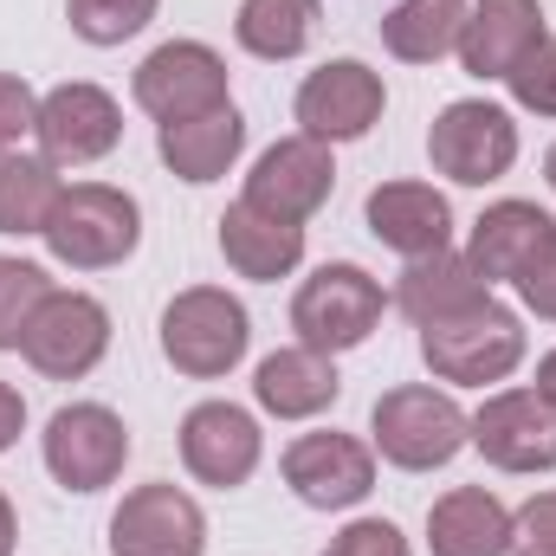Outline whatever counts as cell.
<instances>
[{"label":"cell","mask_w":556,"mask_h":556,"mask_svg":"<svg viewBox=\"0 0 556 556\" xmlns=\"http://www.w3.org/2000/svg\"><path fill=\"white\" fill-rule=\"evenodd\" d=\"M337 395H343L337 356L304 350V343H285L273 356H260L253 369V402L273 420H317L324 408H337Z\"/></svg>","instance_id":"ffe728a7"},{"label":"cell","mask_w":556,"mask_h":556,"mask_svg":"<svg viewBox=\"0 0 556 556\" xmlns=\"http://www.w3.org/2000/svg\"><path fill=\"white\" fill-rule=\"evenodd\" d=\"M220 260L240 278H253V285H278V278H291L304 266V227L273 220V214L233 201L220 214Z\"/></svg>","instance_id":"603a6c76"},{"label":"cell","mask_w":556,"mask_h":556,"mask_svg":"<svg viewBox=\"0 0 556 556\" xmlns=\"http://www.w3.org/2000/svg\"><path fill=\"white\" fill-rule=\"evenodd\" d=\"M511 556H556V492H531L511 511Z\"/></svg>","instance_id":"4dcf8cb0"},{"label":"cell","mask_w":556,"mask_h":556,"mask_svg":"<svg viewBox=\"0 0 556 556\" xmlns=\"http://www.w3.org/2000/svg\"><path fill=\"white\" fill-rule=\"evenodd\" d=\"M420 363L446 389H492V382H505L525 363V324H518V311H505L498 298H485L466 317L427 324L420 330Z\"/></svg>","instance_id":"277c9868"},{"label":"cell","mask_w":556,"mask_h":556,"mask_svg":"<svg viewBox=\"0 0 556 556\" xmlns=\"http://www.w3.org/2000/svg\"><path fill=\"white\" fill-rule=\"evenodd\" d=\"M20 433H26V395H20L13 382H0V453H7Z\"/></svg>","instance_id":"e575fe53"},{"label":"cell","mask_w":556,"mask_h":556,"mask_svg":"<svg viewBox=\"0 0 556 556\" xmlns=\"http://www.w3.org/2000/svg\"><path fill=\"white\" fill-rule=\"evenodd\" d=\"M20 356L46 376V382H85L104 356H111V311L91 298V291H46L26 337H20Z\"/></svg>","instance_id":"9c48e42d"},{"label":"cell","mask_w":556,"mask_h":556,"mask_svg":"<svg viewBox=\"0 0 556 556\" xmlns=\"http://www.w3.org/2000/svg\"><path fill=\"white\" fill-rule=\"evenodd\" d=\"M253 317L227 285H188L162 304V356L188 382H220L247 363Z\"/></svg>","instance_id":"6da1fadb"},{"label":"cell","mask_w":556,"mask_h":556,"mask_svg":"<svg viewBox=\"0 0 556 556\" xmlns=\"http://www.w3.org/2000/svg\"><path fill=\"white\" fill-rule=\"evenodd\" d=\"M162 13V0H65V20L85 46H124Z\"/></svg>","instance_id":"83f0119b"},{"label":"cell","mask_w":556,"mask_h":556,"mask_svg":"<svg viewBox=\"0 0 556 556\" xmlns=\"http://www.w3.org/2000/svg\"><path fill=\"white\" fill-rule=\"evenodd\" d=\"M544 39H551L544 0H472L453 52H459L466 78H479V85H505L511 65H518L525 52H538Z\"/></svg>","instance_id":"e0dca14e"},{"label":"cell","mask_w":556,"mask_h":556,"mask_svg":"<svg viewBox=\"0 0 556 556\" xmlns=\"http://www.w3.org/2000/svg\"><path fill=\"white\" fill-rule=\"evenodd\" d=\"M317 26H324V0H240V13H233L240 52H253L266 65H285V59L311 52Z\"/></svg>","instance_id":"d4e9b609"},{"label":"cell","mask_w":556,"mask_h":556,"mask_svg":"<svg viewBox=\"0 0 556 556\" xmlns=\"http://www.w3.org/2000/svg\"><path fill=\"white\" fill-rule=\"evenodd\" d=\"M65 181L46 155H26V149H0V233L13 240H39L52 207H59Z\"/></svg>","instance_id":"4316f807"},{"label":"cell","mask_w":556,"mask_h":556,"mask_svg":"<svg viewBox=\"0 0 556 556\" xmlns=\"http://www.w3.org/2000/svg\"><path fill=\"white\" fill-rule=\"evenodd\" d=\"M389 304H395V298L382 291V278L363 273V266H350V260H337V266H317V273L298 285V298H291V330H298L304 350L343 356V350H356V343H369V337L382 330Z\"/></svg>","instance_id":"5b68a950"},{"label":"cell","mask_w":556,"mask_h":556,"mask_svg":"<svg viewBox=\"0 0 556 556\" xmlns=\"http://www.w3.org/2000/svg\"><path fill=\"white\" fill-rule=\"evenodd\" d=\"M330 188H337V155H330V142L278 137L273 149H260V162H253L240 201L260 207V214H273V220L304 227V220L330 201Z\"/></svg>","instance_id":"9a60e30c"},{"label":"cell","mask_w":556,"mask_h":556,"mask_svg":"<svg viewBox=\"0 0 556 556\" xmlns=\"http://www.w3.org/2000/svg\"><path fill=\"white\" fill-rule=\"evenodd\" d=\"M33 137H39V155H46L52 168H91V162H104V155L124 142V104H117L104 85H91V78L52 85V91L39 98Z\"/></svg>","instance_id":"7c38bea8"},{"label":"cell","mask_w":556,"mask_h":556,"mask_svg":"<svg viewBox=\"0 0 556 556\" xmlns=\"http://www.w3.org/2000/svg\"><path fill=\"white\" fill-rule=\"evenodd\" d=\"M111 556H207V511L181 485L149 479L111 511Z\"/></svg>","instance_id":"5bb4252c"},{"label":"cell","mask_w":556,"mask_h":556,"mask_svg":"<svg viewBox=\"0 0 556 556\" xmlns=\"http://www.w3.org/2000/svg\"><path fill=\"white\" fill-rule=\"evenodd\" d=\"M155 149H162V162H168L175 181L207 188V181H220V175L240 162V149H247V117H240L233 104H220V111H207V117L162 124V130H155Z\"/></svg>","instance_id":"cb8c5ba5"},{"label":"cell","mask_w":556,"mask_h":556,"mask_svg":"<svg viewBox=\"0 0 556 556\" xmlns=\"http://www.w3.org/2000/svg\"><path fill=\"white\" fill-rule=\"evenodd\" d=\"M13 544H20V518H13V498L0 492V556H13Z\"/></svg>","instance_id":"d590c367"},{"label":"cell","mask_w":556,"mask_h":556,"mask_svg":"<svg viewBox=\"0 0 556 556\" xmlns=\"http://www.w3.org/2000/svg\"><path fill=\"white\" fill-rule=\"evenodd\" d=\"M39 453H46V472L65 492L91 498V492H104V485L124 479V466H130V427L104 402H65L59 415L46 420Z\"/></svg>","instance_id":"ba28073f"},{"label":"cell","mask_w":556,"mask_h":556,"mask_svg":"<svg viewBox=\"0 0 556 556\" xmlns=\"http://www.w3.org/2000/svg\"><path fill=\"white\" fill-rule=\"evenodd\" d=\"M382 111H389V85H382V72L363 65V59H330V65H317V72L298 85V98H291L298 137L330 142V149H337V142H363L382 124Z\"/></svg>","instance_id":"30bf717a"},{"label":"cell","mask_w":556,"mask_h":556,"mask_svg":"<svg viewBox=\"0 0 556 556\" xmlns=\"http://www.w3.org/2000/svg\"><path fill=\"white\" fill-rule=\"evenodd\" d=\"M285 485L298 492V505L311 511H356L369 492H376V446L356 440V433H298L285 446Z\"/></svg>","instance_id":"8fae6325"},{"label":"cell","mask_w":556,"mask_h":556,"mask_svg":"<svg viewBox=\"0 0 556 556\" xmlns=\"http://www.w3.org/2000/svg\"><path fill=\"white\" fill-rule=\"evenodd\" d=\"M433 556H511V505L492 485H453L427 505Z\"/></svg>","instance_id":"7402d4cb"},{"label":"cell","mask_w":556,"mask_h":556,"mask_svg":"<svg viewBox=\"0 0 556 556\" xmlns=\"http://www.w3.org/2000/svg\"><path fill=\"white\" fill-rule=\"evenodd\" d=\"M39 124V91L20 72H0V149H20V137H33Z\"/></svg>","instance_id":"d6a6232c"},{"label":"cell","mask_w":556,"mask_h":556,"mask_svg":"<svg viewBox=\"0 0 556 556\" xmlns=\"http://www.w3.org/2000/svg\"><path fill=\"white\" fill-rule=\"evenodd\" d=\"M46 253L72 273H111L142 247V207L130 188L111 181H72L46 220Z\"/></svg>","instance_id":"3957f363"},{"label":"cell","mask_w":556,"mask_h":556,"mask_svg":"<svg viewBox=\"0 0 556 556\" xmlns=\"http://www.w3.org/2000/svg\"><path fill=\"white\" fill-rule=\"evenodd\" d=\"M492 298V285L485 273L466 260V253H453V247H440V253H427V260H408L402 278H395V311L427 330V324H446V317H466L472 304H485Z\"/></svg>","instance_id":"44dd1931"},{"label":"cell","mask_w":556,"mask_h":556,"mask_svg":"<svg viewBox=\"0 0 556 556\" xmlns=\"http://www.w3.org/2000/svg\"><path fill=\"white\" fill-rule=\"evenodd\" d=\"M369 446L395 472H433V466L459 459V446H472V415L453 402V389L402 382V389L376 395V408H369Z\"/></svg>","instance_id":"7a4b0ae2"},{"label":"cell","mask_w":556,"mask_h":556,"mask_svg":"<svg viewBox=\"0 0 556 556\" xmlns=\"http://www.w3.org/2000/svg\"><path fill=\"white\" fill-rule=\"evenodd\" d=\"M363 220L402 260H427V253L453 247V201L433 181H382V188H369Z\"/></svg>","instance_id":"ac0fdd59"},{"label":"cell","mask_w":556,"mask_h":556,"mask_svg":"<svg viewBox=\"0 0 556 556\" xmlns=\"http://www.w3.org/2000/svg\"><path fill=\"white\" fill-rule=\"evenodd\" d=\"M317 556H415V551H408V538L389 518H356V525H343Z\"/></svg>","instance_id":"1f68e13d"},{"label":"cell","mask_w":556,"mask_h":556,"mask_svg":"<svg viewBox=\"0 0 556 556\" xmlns=\"http://www.w3.org/2000/svg\"><path fill=\"white\" fill-rule=\"evenodd\" d=\"M466 7H472V0H389V13H382V46H389L402 65H440V59L459 46Z\"/></svg>","instance_id":"484cf974"},{"label":"cell","mask_w":556,"mask_h":556,"mask_svg":"<svg viewBox=\"0 0 556 556\" xmlns=\"http://www.w3.org/2000/svg\"><path fill=\"white\" fill-rule=\"evenodd\" d=\"M551 240H556V220L538 201H492V207L472 220L466 260L485 273V285H518Z\"/></svg>","instance_id":"d6986e66"},{"label":"cell","mask_w":556,"mask_h":556,"mask_svg":"<svg viewBox=\"0 0 556 556\" xmlns=\"http://www.w3.org/2000/svg\"><path fill=\"white\" fill-rule=\"evenodd\" d=\"M427 162L459 188H492L518 162V117L492 98H453L427 130Z\"/></svg>","instance_id":"52a82bcc"},{"label":"cell","mask_w":556,"mask_h":556,"mask_svg":"<svg viewBox=\"0 0 556 556\" xmlns=\"http://www.w3.org/2000/svg\"><path fill=\"white\" fill-rule=\"evenodd\" d=\"M505 91H511L518 111H531V117H556V39H544L538 52H525V59L511 65Z\"/></svg>","instance_id":"f546056e"},{"label":"cell","mask_w":556,"mask_h":556,"mask_svg":"<svg viewBox=\"0 0 556 556\" xmlns=\"http://www.w3.org/2000/svg\"><path fill=\"white\" fill-rule=\"evenodd\" d=\"M46 291H52L46 266L0 253V350H20V337H26V324H33V311H39Z\"/></svg>","instance_id":"f1b7e54d"},{"label":"cell","mask_w":556,"mask_h":556,"mask_svg":"<svg viewBox=\"0 0 556 556\" xmlns=\"http://www.w3.org/2000/svg\"><path fill=\"white\" fill-rule=\"evenodd\" d=\"M130 98H137L142 117H155V130L188 124V117H207V111L233 104V72L207 39H168L137 65Z\"/></svg>","instance_id":"8992f818"},{"label":"cell","mask_w":556,"mask_h":556,"mask_svg":"<svg viewBox=\"0 0 556 556\" xmlns=\"http://www.w3.org/2000/svg\"><path fill=\"white\" fill-rule=\"evenodd\" d=\"M538 395H544V402H556V350L538 363Z\"/></svg>","instance_id":"8d00e7d4"},{"label":"cell","mask_w":556,"mask_h":556,"mask_svg":"<svg viewBox=\"0 0 556 556\" xmlns=\"http://www.w3.org/2000/svg\"><path fill=\"white\" fill-rule=\"evenodd\" d=\"M518 298H525V311H538L544 324H556V240L531 260V273L518 278Z\"/></svg>","instance_id":"836d02e7"},{"label":"cell","mask_w":556,"mask_h":556,"mask_svg":"<svg viewBox=\"0 0 556 556\" xmlns=\"http://www.w3.org/2000/svg\"><path fill=\"white\" fill-rule=\"evenodd\" d=\"M266 459V433L253 408L240 402H194L181 415V466L194 485H214V492H233L260 472Z\"/></svg>","instance_id":"4fadbf2b"},{"label":"cell","mask_w":556,"mask_h":556,"mask_svg":"<svg viewBox=\"0 0 556 556\" xmlns=\"http://www.w3.org/2000/svg\"><path fill=\"white\" fill-rule=\"evenodd\" d=\"M472 446L498 472H551L556 466V402L538 389H492L472 415Z\"/></svg>","instance_id":"2e32d148"},{"label":"cell","mask_w":556,"mask_h":556,"mask_svg":"<svg viewBox=\"0 0 556 556\" xmlns=\"http://www.w3.org/2000/svg\"><path fill=\"white\" fill-rule=\"evenodd\" d=\"M544 181L556 188V142H551V155H544Z\"/></svg>","instance_id":"74e56055"}]
</instances>
